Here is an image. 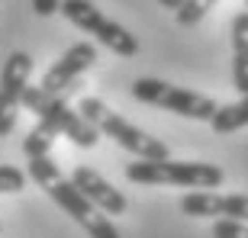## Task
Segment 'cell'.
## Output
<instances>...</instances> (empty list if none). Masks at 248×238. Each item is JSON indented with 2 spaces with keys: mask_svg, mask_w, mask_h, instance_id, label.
<instances>
[{
  "mask_svg": "<svg viewBox=\"0 0 248 238\" xmlns=\"http://www.w3.org/2000/svg\"><path fill=\"white\" fill-rule=\"evenodd\" d=\"M210 126L216 135H229L235 129H245L248 126V93H242V100H235V103L219 106V110L213 113Z\"/></svg>",
  "mask_w": 248,
  "mask_h": 238,
  "instance_id": "7c38bea8",
  "label": "cell"
},
{
  "mask_svg": "<svg viewBox=\"0 0 248 238\" xmlns=\"http://www.w3.org/2000/svg\"><path fill=\"white\" fill-rule=\"evenodd\" d=\"M32 10L39 16H52V13L62 10V0H32Z\"/></svg>",
  "mask_w": 248,
  "mask_h": 238,
  "instance_id": "ac0fdd59",
  "label": "cell"
},
{
  "mask_svg": "<svg viewBox=\"0 0 248 238\" xmlns=\"http://www.w3.org/2000/svg\"><path fill=\"white\" fill-rule=\"evenodd\" d=\"M29 177H32L91 238H120V229L107 219V212H103L97 203L87 200V196L78 190V183H74L71 177H64L62 171H58L52 155L29 158Z\"/></svg>",
  "mask_w": 248,
  "mask_h": 238,
  "instance_id": "6da1fadb",
  "label": "cell"
},
{
  "mask_svg": "<svg viewBox=\"0 0 248 238\" xmlns=\"http://www.w3.org/2000/svg\"><path fill=\"white\" fill-rule=\"evenodd\" d=\"M32 58L26 52H13L0 74V138H7L16 126V113L23 106V90L29 87Z\"/></svg>",
  "mask_w": 248,
  "mask_h": 238,
  "instance_id": "5b68a950",
  "label": "cell"
},
{
  "mask_svg": "<svg viewBox=\"0 0 248 238\" xmlns=\"http://www.w3.org/2000/svg\"><path fill=\"white\" fill-rule=\"evenodd\" d=\"M68 23H74L78 29H84L87 36H93L103 48H110L113 55H123V58H136L139 55V42L136 36L123 29L120 23H113L93 7L91 0H62V10H58Z\"/></svg>",
  "mask_w": 248,
  "mask_h": 238,
  "instance_id": "3957f363",
  "label": "cell"
},
{
  "mask_svg": "<svg viewBox=\"0 0 248 238\" xmlns=\"http://www.w3.org/2000/svg\"><path fill=\"white\" fill-rule=\"evenodd\" d=\"M213 238H248V225L239 219H216L213 222Z\"/></svg>",
  "mask_w": 248,
  "mask_h": 238,
  "instance_id": "2e32d148",
  "label": "cell"
},
{
  "mask_svg": "<svg viewBox=\"0 0 248 238\" xmlns=\"http://www.w3.org/2000/svg\"><path fill=\"white\" fill-rule=\"evenodd\" d=\"M71 180L78 183V190L87 196L91 203H97L107 216H123L126 212V196H123L116 187H113L110 180H103L93 167H87V164H81V167H74V174H71Z\"/></svg>",
  "mask_w": 248,
  "mask_h": 238,
  "instance_id": "9c48e42d",
  "label": "cell"
},
{
  "mask_svg": "<svg viewBox=\"0 0 248 238\" xmlns=\"http://www.w3.org/2000/svg\"><path fill=\"white\" fill-rule=\"evenodd\" d=\"M132 97L139 103H152V106H161L168 113H177V116H187V119H203V122H210L213 113L219 110V103L213 97L174 87V84L158 81V77H139L132 84Z\"/></svg>",
  "mask_w": 248,
  "mask_h": 238,
  "instance_id": "277c9868",
  "label": "cell"
},
{
  "mask_svg": "<svg viewBox=\"0 0 248 238\" xmlns=\"http://www.w3.org/2000/svg\"><path fill=\"white\" fill-rule=\"evenodd\" d=\"M97 129H100L107 138H113L120 148H126V151H132V155H139V158H148V161L171 158V148H168L161 138H155V135H148V132H142V129H136L132 122H126L120 113H113L110 106H107L103 116L97 119Z\"/></svg>",
  "mask_w": 248,
  "mask_h": 238,
  "instance_id": "8992f818",
  "label": "cell"
},
{
  "mask_svg": "<svg viewBox=\"0 0 248 238\" xmlns=\"http://www.w3.org/2000/svg\"><path fill=\"white\" fill-rule=\"evenodd\" d=\"M62 135L71 138L78 148H97V142H100L103 132L93 126V122H87V119H84L78 110H71V106H68V113H64V122H62Z\"/></svg>",
  "mask_w": 248,
  "mask_h": 238,
  "instance_id": "8fae6325",
  "label": "cell"
},
{
  "mask_svg": "<svg viewBox=\"0 0 248 238\" xmlns=\"http://www.w3.org/2000/svg\"><path fill=\"white\" fill-rule=\"evenodd\" d=\"M232 84L248 93V10L232 19Z\"/></svg>",
  "mask_w": 248,
  "mask_h": 238,
  "instance_id": "30bf717a",
  "label": "cell"
},
{
  "mask_svg": "<svg viewBox=\"0 0 248 238\" xmlns=\"http://www.w3.org/2000/svg\"><path fill=\"white\" fill-rule=\"evenodd\" d=\"M26 187V174L13 164H0V193H19Z\"/></svg>",
  "mask_w": 248,
  "mask_h": 238,
  "instance_id": "9a60e30c",
  "label": "cell"
},
{
  "mask_svg": "<svg viewBox=\"0 0 248 238\" xmlns=\"http://www.w3.org/2000/svg\"><path fill=\"white\" fill-rule=\"evenodd\" d=\"M126 177L132 183H145V187H190V190H216L226 174L219 164H206V161H171V158H139L136 164L126 167Z\"/></svg>",
  "mask_w": 248,
  "mask_h": 238,
  "instance_id": "7a4b0ae2",
  "label": "cell"
},
{
  "mask_svg": "<svg viewBox=\"0 0 248 238\" xmlns=\"http://www.w3.org/2000/svg\"><path fill=\"white\" fill-rule=\"evenodd\" d=\"M48 100H52V97H48L42 87H32V84H29L26 90H23V106H26L29 113H36V116L42 113V106H46Z\"/></svg>",
  "mask_w": 248,
  "mask_h": 238,
  "instance_id": "e0dca14e",
  "label": "cell"
},
{
  "mask_svg": "<svg viewBox=\"0 0 248 238\" xmlns=\"http://www.w3.org/2000/svg\"><path fill=\"white\" fill-rule=\"evenodd\" d=\"M213 7H216V0H187L184 7L174 10V19L181 23V26H197Z\"/></svg>",
  "mask_w": 248,
  "mask_h": 238,
  "instance_id": "4fadbf2b",
  "label": "cell"
},
{
  "mask_svg": "<svg viewBox=\"0 0 248 238\" xmlns=\"http://www.w3.org/2000/svg\"><path fill=\"white\" fill-rule=\"evenodd\" d=\"M181 212L193 219H239L248 222V196L245 193H210V190H193L181 196Z\"/></svg>",
  "mask_w": 248,
  "mask_h": 238,
  "instance_id": "52a82bcc",
  "label": "cell"
},
{
  "mask_svg": "<svg viewBox=\"0 0 248 238\" xmlns=\"http://www.w3.org/2000/svg\"><path fill=\"white\" fill-rule=\"evenodd\" d=\"M52 142H55V138H48V135H42L39 129H32V132L23 138V155H26V158L48 155V151H52Z\"/></svg>",
  "mask_w": 248,
  "mask_h": 238,
  "instance_id": "5bb4252c",
  "label": "cell"
},
{
  "mask_svg": "<svg viewBox=\"0 0 248 238\" xmlns=\"http://www.w3.org/2000/svg\"><path fill=\"white\" fill-rule=\"evenodd\" d=\"M158 3H161L165 10H177V7H184L187 0H158Z\"/></svg>",
  "mask_w": 248,
  "mask_h": 238,
  "instance_id": "d6986e66",
  "label": "cell"
},
{
  "mask_svg": "<svg viewBox=\"0 0 248 238\" xmlns=\"http://www.w3.org/2000/svg\"><path fill=\"white\" fill-rule=\"evenodd\" d=\"M93 61H97V48H93L91 42H74V45L68 48V52H62V58L46 71V77H42L39 87H42L48 97H58V93H64L68 87H74V81H78Z\"/></svg>",
  "mask_w": 248,
  "mask_h": 238,
  "instance_id": "ba28073f",
  "label": "cell"
},
{
  "mask_svg": "<svg viewBox=\"0 0 248 238\" xmlns=\"http://www.w3.org/2000/svg\"><path fill=\"white\" fill-rule=\"evenodd\" d=\"M245 7H248V0H245Z\"/></svg>",
  "mask_w": 248,
  "mask_h": 238,
  "instance_id": "ffe728a7",
  "label": "cell"
}]
</instances>
